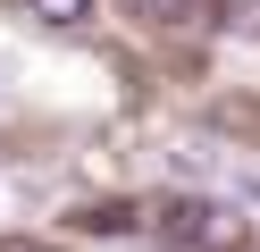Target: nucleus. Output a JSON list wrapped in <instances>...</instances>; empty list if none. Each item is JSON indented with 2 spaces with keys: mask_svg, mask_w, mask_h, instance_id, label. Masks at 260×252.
Instances as JSON below:
<instances>
[{
  "mask_svg": "<svg viewBox=\"0 0 260 252\" xmlns=\"http://www.w3.org/2000/svg\"><path fill=\"white\" fill-rule=\"evenodd\" d=\"M0 252H51V244H34V235H0Z\"/></svg>",
  "mask_w": 260,
  "mask_h": 252,
  "instance_id": "6",
  "label": "nucleus"
},
{
  "mask_svg": "<svg viewBox=\"0 0 260 252\" xmlns=\"http://www.w3.org/2000/svg\"><path fill=\"white\" fill-rule=\"evenodd\" d=\"M243 202H260V177H243Z\"/></svg>",
  "mask_w": 260,
  "mask_h": 252,
  "instance_id": "7",
  "label": "nucleus"
},
{
  "mask_svg": "<svg viewBox=\"0 0 260 252\" xmlns=\"http://www.w3.org/2000/svg\"><path fill=\"white\" fill-rule=\"evenodd\" d=\"M25 9H34V17H42V25H76V17H84V9H92V0H25Z\"/></svg>",
  "mask_w": 260,
  "mask_h": 252,
  "instance_id": "4",
  "label": "nucleus"
},
{
  "mask_svg": "<svg viewBox=\"0 0 260 252\" xmlns=\"http://www.w3.org/2000/svg\"><path fill=\"white\" fill-rule=\"evenodd\" d=\"M76 227H92V235H126V227H135V210H126V202H101V210H76Z\"/></svg>",
  "mask_w": 260,
  "mask_h": 252,
  "instance_id": "3",
  "label": "nucleus"
},
{
  "mask_svg": "<svg viewBox=\"0 0 260 252\" xmlns=\"http://www.w3.org/2000/svg\"><path fill=\"white\" fill-rule=\"evenodd\" d=\"M226 25H243V34H260V0H226Z\"/></svg>",
  "mask_w": 260,
  "mask_h": 252,
  "instance_id": "5",
  "label": "nucleus"
},
{
  "mask_svg": "<svg viewBox=\"0 0 260 252\" xmlns=\"http://www.w3.org/2000/svg\"><path fill=\"white\" fill-rule=\"evenodd\" d=\"M126 17H143V25H193L202 0H126Z\"/></svg>",
  "mask_w": 260,
  "mask_h": 252,
  "instance_id": "2",
  "label": "nucleus"
},
{
  "mask_svg": "<svg viewBox=\"0 0 260 252\" xmlns=\"http://www.w3.org/2000/svg\"><path fill=\"white\" fill-rule=\"evenodd\" d=\"M168 244H193V252H243V218L226 210V202H159V218H151Z\"/></svg>",
  "mask_w": 260,
  "mask_h": 252,
  "instance_id": "1",
  "label": "nucleus"
}]
</instances>
